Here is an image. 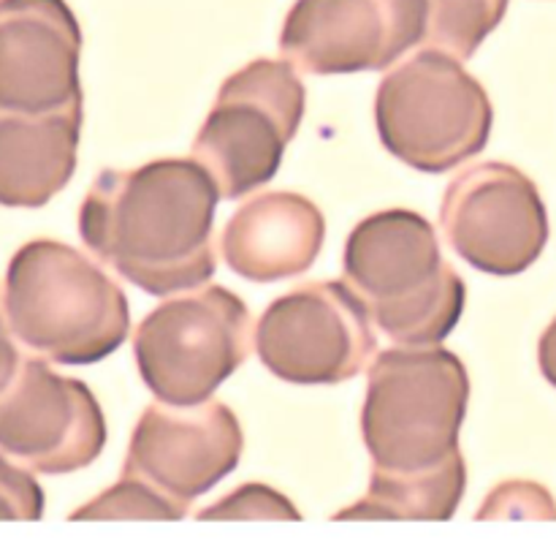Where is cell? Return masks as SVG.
Returning <instances> with one entry per match:
<instances>
[{
	"label": "cell",
	"instance_id": "6da1fadb",
	"mask_svg": "<svg viewBox=\"0 0 556 549\" xmlns=\"http://www.w3.org/2000/svg\"><path fill=\"white\" fill-rule=\"evenodd\" d=\"M220 188L204 163L161 158L101 172L79 210L87 248L152 297L190 291L215 275Z\"/></svg>",
	"mask_w": 556,
	"mask_h": 549
},
{
	"label": "cell",
	"instance_id": "7a4b0ae2",
	"mask_svg": "<svg viewBox=\"0 0 556 549\" xmlns=\"http://www.w3.org/2000/svg\"><path fill=\"white\" fill-rule=\"evenodd\" d=\"M3 313L22 346L58 364L101 362L130 329L123 288L58 239H33L16 250L5 270Z\"/></svg>",
	"mask_w": 556,
	"mask_h": 549
},
{
	"label": "cell",
	"instance_id": "3957f363",
	"mask_svg": "<svg viewBox=\"0 0 556 549\" xmlns=\"http://www.w3.org/2000/svg\"><path fill=\"white\" fill-rule=\"evenodd\" d=\"M345 283L400 346L443 342L465 313L467 286L440 253L432 223L410 210L364 217L342 253Z\"/></svg>",
	"mask_w": 556,
	"mask_h": 549
},
{
	"label": "cell",
	"instance_id": "277c9868",
	"mask_svg": "<svg viewBox=\"0 0 556 549\" xmlns=\"http://www.w3.org/2000/svg\"><path fill=\"white\" fill-rule=\"evenodd\" d=\"M470 378L448 348H389L369 370L362 435L375 476H418L462 454Z\"/></svg>",
	"mask_w": 556,
	"mask_h": 549
},
{
	"label": "cell",
	"instance_id": "5b68a950",
	"mask_svg": "<svg viewBox=\"0 0 556 549\" xmlns=\"http://www.w3.org/2000/svg\"><path fill=\"white\" fill-rule=\"evenodd\" d=\"M375 123L396 161L443 174L483 152L494 109L459 60L427 47L380 82Z\"/></svg>",
	"mask_w": 556,
	"mask_h": 549
},
{
	"label": "cell",
	"instance_id": "8992f818",
	"mask_svg": "<svg viewBox=\"0 0 556 549\" xmlns=\"http://www.w3.org/2000/svg\"><path fill=\"white\" fill-rule=\"evenodd\" d=\"M304 107L307 90L286 60H253L223 82L193 145L223 199H239L275 177Z\"/></svg>",
	"mask_w": 556,
	"mask_h": 549
},
{
	"label": "cell",
	"instance_id": "52a82bcc",
	"mask_svg": "<svg viewBox=\"0 0 556 549\" xmlns=\"http://www.w3.org/2000/svg\"><path fill=\"white\" fill-rule=\"evenodd\" d=\"M147 389L172 405H199L250 353V310L226 286L157 304L134 335Z\"/></svg>",
	"mask_w": 556,
	"mask_h": 549
},
{
	"label": "cell",
	"instance_id": "ba28073f",
	"mask_svg": "<svg viewBox=\"0 0 556 549\" xmlns=\"http://www.w3.org/2000/svg\"><path fill=\"white\" fill-rule=\"evenodd\" d=\"M255 351L288 384H342L367 367L378 335L367 304L348 283H304L266 308Z\"/></svg>",
	"mask_w": 556,
	"mask_h": 549
},
{
	"label": "cell",
	"instance_id": "9c48e42d",
	"mask_svg": "<svg viewBox=\"0 0 556 549\" xmlns=\"http://www.w3.org/2000/svg\"><path fill=\"white\" fill-rule=\"evenodd\" d=\"M440 223L451 248L489 275H519L541 259L548 215L535 183L510 163H478L445 188Z\"/></svg>",
	"mask_w": 556,
	"mask_h": 549
},
{
	"label": "cell",
	"instance_id": "30bf717a",
	"mask_svg": "<svg viewBox=\"0 0 556 549\" xmlns=\"http://www.w3.org/2000/svg\"><path fill=\"white\" fill-rule=\"evenodd\" d=\"M427 0H296L280 49L307 74L383 71L424 41Z\"/></svg>",
	"mask_w": 556,
	"mask_h": 549
},
{
	"label": "cell",
	"instance_id": "8fae6325",
	"mask_svg": "<svg viewBox=\"0 0 556 549\" xmlns=\"http://www.w3.org/2000/svg\"><path fill=\"white\" fill-rule=\"evenodd\" d=\"M106 446V419L81 380L22 359L0 391V449L38 473H74Z\"/></svg>",
	"mask_w": 556,
	"mask_h": 549
},
{
	"label": "cell",
	"instance_id": "7c38bea8",
	"mask_svg": "<svg viewBox=\"0 0 556 549\" xmlns=\"http://www.w3.org/2000/svg\"><path fill=\"white\" fill-rule=\"evenodd\" d=\"M244 449L237 413L217 400L199 405L155 402L141 413L123 473L150 484L188 514L190 503L220 484Z\"/></svg>",
	"mask_w": 556,
	"mask_h": 549
},
{
	"label": "cell",
	"instance_id": "4fadbf2b",
	"mask_svg": "<svg viewBox=\"0 0 556 549\" xmlns=\"http://www.w3.org/2000/svg\"><path fill=\"white\" fill-rule=\"evenodd\" d=\"M79 54L65 0H0V107L41 114L81 101Z\"/></svg>",
	"mask_w": 556,
	"mask_h": 549
},
{
	"label": "cell",
	"instance_id": "5bb4252c",
	"mask_svg": "<svg viewBox=\"0 0 556 549\" xmlns=\"http://www.w3.org/2000/svg\"><path fill=\"white\" fill-rule=\"evenodd\" d=\"M326 239V217L307 196L261 194L239 207L223 228L220 248L237 275L275 283L307 272Z\"/></svg>",
	"mask_w": 556,
	"mask_h": 549
},
{
	"label": "cell",
	"instance_id": "9a60e30c",
	"mask_svg": "<svg viewBox=\"0 0 556 549\" xmlns=\"http://www.w3.org/2000/svg\"><path fill=\"white\" fill-rule=\"evenodd\" d=\"M81 120V101L41 114L0 107V204L36 210L71 183Z\"/></svg>",
	"mask_w": 556,
	"mask_h": 549
},
{
	"label": "cell",
	"instance_id": "2e32d148",
	"mask_svg": "<svg viewBox=\"0 0 556 549\" xmlns=\"http://www.w3.org/2000/svg\"><path fill=\"white\" fill-rule=\"evenodd\" d=\"M465 457L418 476H375L369 492L334 520H451L465 498Z\"/></svg>",
	"mask_w": 556,
	"mask_h": 549
},
{
	"label": "cell",
	"instance_id": "e0dca14e",
	"mask_svg": "<svg viewBox=\"0 0 556 549\" xmlns=\"http://www.w3.org/2000/svg\"><path fill=\"white\" fill-rule=\"evenodd\" d=\"M510 0H427V47L456 60H470L497 30Z\"/></svg>",
	"mask_w": 556,
	"mask_h": 549
},
{
	"label": "cell",
	"instance_id": "ac0fdd59",
	"mask_svg": "<svg viewBox=\"0 0 556 549\" xmlns=\"http://www.w3.org/2000/svg\"><path fill=\"white\" fill-rule=\"evenodd\" d=\"M182 511L155 492L150 484L123 473L114 487L71 514V520H182Z\"/></svg>",
	"mask_w": 556,
	"mask_h": 549
},
{
	"label": "cell",
	"instance_id": "d6986e66",
	"mask_svg": "<svg viewBox=\"0 0 556 549\" xmlns=\"http://www.w3.org/2000/svg\"><path fill=\"white\" fill-rule=\"evenodd\" d=\"M199 520H299V511L266 484H244L220 503L201 511Z\"/></svg>",
	"mask_w": 556,
	"mask_h": 549
},
{
	"label": "cell",
	"instance_id": "ffe728a7",
	"mask_svg": "<svg viewBox=\"0 0 556 549\" xmlns=\"http://www.w3.org/2000/svg\"><path fill=\"white\" fill-rule=\"evenodd\" d=\"M43 516V489L36 476L0 454V520L36 522Z\"/></svg>",
	"mask_w": 556,
	"mask_h": 549
},
{
	"label": "cell",
	"instance_id": "44dd1931",
	"mask_svg": "<svg viewBox=\"0 0 556 549\" xmlns=\"http://www.w3.org/2000/svg\"><path fill=\"white\" fill-rule=\"evenodd\" d=\"M514 506H530V509H541L548 520H556V506L548 498L546 489L538 487L530 482H508L500 489H494L492 498L486 500L481 511V520H492V516H503L505 509H514Z\"/></svg>",
	"mask_w": 556,
	"mask_h": 549
},
{
	"label": "cell",
	"instance_id": "7402d4cb",
	"mask_svg": "<svg viewBox=\"0 0 556 549\" xmlns=\"http://www.w3.org/2000/svg\"><path fill=\"white\" fill-rule=\"evenodd\" d=\"M9 329L11 326H5L3 313H0V391L11 384V378H14L22 364V357L16 351L14 340H11Z\"/></svg>",
	"mask_w": 556,
	"mask_h": 549
},
{
	"label": "cell",
	"instance_id": "603a6c76",
	"mask_svg": "<svg viewBox=\"0 0 556 549\" xmlns=\"http://www.w3.org/2000/svg\"><path fill=\"white\" fill-rule=\"evenodd\" d=\"M538 362H541V370L548 384L556 386V319L543 332L541 346H538Z\"/></svg>",
	"mask_w": 556,
	"mask_h": 549
}]
</instances>
